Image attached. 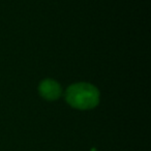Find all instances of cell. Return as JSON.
<instances>
[{"mask_svg":"<svg viewBox=\"0 0 151 151\" xmlns=\"http://www.w3.org/2000/svg\"><path fill=\"white\" fill-rule=\"evenodd\" d=\"M65 99L73 108L89 110L97 106L99 101V92L93 85L88 83H78L67 88Z\"/></svg>","mask_w":151,"mask_h":151,"instance_id":"cell-1","label":"cell"},{"mask_svg":"<svg viewBox=\"0 0 151 151\" xmlns=\"http://www.w3.org/2000/svg\"><path fill=\"white\" fill-rule=\"evenodd\" d=\"M38 91L44 99H49V101H54V99H58L59 95L61 94V87L55 81L45 80L40 84Z\"/></svg>","mask_w":151,"mask_h":151,"instance_id":"cell-2","label":"cell"}]
</instances>
